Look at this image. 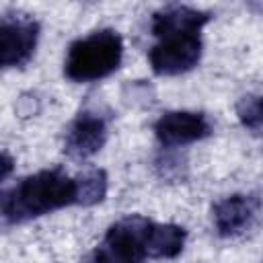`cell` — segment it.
Wrapping results in <instances>:
<instances>
[{"label": "cell", "mask_w": 263, "mask_h": 263, "mask_svg": "<svg viewBox=\"0 0 263 263\" xmlns=\"http://www.w3.org/2000/svg\"><path fill=\"white\" fill-rule=\"evenodd\" d=\"M187 232L177 224L152 222L148 230V257L150 259H175L185 247Z\"/></svg>", "instance_id": "obj_10"}, {"label": "cell", "mask_w": 263, "mask_h": 263, "mask_svg": "<svg viewBox=\"0 0 263 263\" xmlns=\"http://www.w3.org/2000/svg\"><path fill=\"white\" fill-rule=\"evenodd\" d=\"M238 117L249 129L263 132V97L242 99L238 105Z\"/></svg>", "instance_id": "obj_12"}, {"label": "cell", "mask_w": 263, "mask_h": 263, "mask_svg": "<svg viewBox=\"0 0 263 263\" xmlns=\"http://www.w3.org/2000/svg\"><path fill=\"white\" fill-rule=\"evenodd\" d=\"M72 203H78L76 179L62 168H45L25 177L2 195V220L23 224Z\"/></svg>", "instance_id": "obj_1"}, {"label": "cell", "mask_w": 263, "mask_h": 263, "mask_svg": "<svg viewBox=\"0 0 263 263\" xmlns=\"http://www.w3.org/2000/svg\"><path fill=\"white\" fill-rule=\"evenodd\" d=\"M210 21V14L191 6L171 4L152 14V33L160 39L177 33H199Z\"/></svg>", "instance_id": "obj_9"}, {"label": "cell", "mask_w": 263, "mask_h": 263, "mask_svg": "<svg viewBox=\"0 0 263 263\" xmlns=\"http://www.w3.org/2000/svg\"><path fill=\"white\" fill-rule=\"evenodd\" d=\"M263 214V201L255 193H234L218 201L212 210L214 226L220 236L236 238L253 230Z\"/></svg>", "instance_id": "obj_5"}, {"label": "cell", "mask_w": 263, "mask_h": 263, "mask_svg": "<svg viewBox=\"0 0 263 263\" xmlns=\"http://www.w3.org/2000/svg\"><path fill=\"white\" fill-rule=\"evenodd\" d=\"M150 224L144 216H125L111 224L92 253V263H144Z\"/></svg>", "instance_id": "obj_3"}, {"label": "cell", "mask_w": 263, "mask_h": 263, "mask_svg": "<svg viewBox=\"0 0 263 263\" xmlns=\"http://www.w3.org/2000/svg\"><path fill=\"white\" fill-rule=\"evenodd\" d=\"M78 183V203L95 205L107 195V175L101 168H90L76 179Z\"/></svg>", "instance_id": "obj_11"}, {"label": "cell", "mask_w": 263, "mask_h": 263, "mask_svg": "<svg viewBox=\"0 0 263 263\" xmlns=\"http://www.w3.org/2000/svg\"><path fill=\"white\" fill-rule=\"evenodd\" d=\"M39 39V23L25 14H4L0 25V62L4 68L25 66Z\"/></svg>", "instance_id": "obj_6"}, {"label": "cell", "mask_w": 263, "mask_h": 263, "mask_svg": "<svg viewBox=\"0 0 263 263\" xmlns=\"http://www.w3.org/2000/svg\"><path fill=\"white\" fill-rule=\"evenodd\" d=\"M123 58V41L117 31L101 29L76 39L68 47L64 74L72 82H92L117 70Z\"/></svg>", "instance_id": "obj_2"}, {"label": "cell", "mask_w": 263, "mask_h": 263, "mask_svg": "<svg viewBox=\"0 0 263 263\" xmlns=\"http://www.w3.org/2000/svg\"><path fill=\"white\" fill-rule=\"evenodd\" d=\"M156 140L162 146H187L212 134V125L203 113L195 111H166L154 123Z\"/></svg>", "instance_id": "obj_7"}, {"label": "cell", "mask_w": 263, "mask_h": 263, "mask_svg": "<svg viewBox=\"0 0 263 263\" xmlns=\"http://www.w3.org/2000/svg\"><path fill=\"white\" fill-rule=\"evenodd\" d=\"M107 142V121L95 111H82L66 134L64 150L76 160L95 156Z\"/></svg>", "instance_id": "obj_8"}, {"label": "cell", "mask_w": 263, "mask_h": 263, "mask_svg": "<svg viewBox=\"0 0 263 263\" xmlns=\"http://www.w3.org/2000/svg\"><path fill=\"white\" fill-rule=\"evenodd\" d=\"M199 58H201L199 33H177V35L160 37V41L148 53L152 72L158 76L185 74L199 64Z\"/></svg>", "instance_id": "obj_4"}, {"label": "cell", "mask_w": 263, "mask_h": 263, "mask_svg": "<svg viewBox=\"0 0 263 263\" xmlns=\"http://www.w3.org/2000/svg\"><path fill=\"white\" fill-rule=\"evenodd\" d=\"M10 166H12V160H10V156L4 152V154H2V179H6V177H8Z\"/></svg>", "instance_id": "obj_13"}]
</instances>
